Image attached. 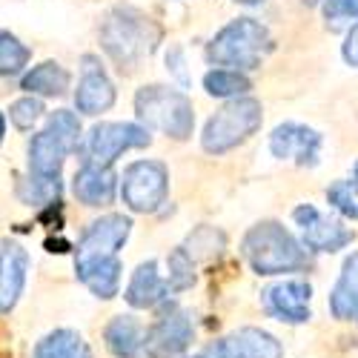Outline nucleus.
<instances>
[{"mask_svg":"<svg viewBox=\"0 0 358 358\" xmlns=\"http://www.w3.org/2000/svg\"><path fill=\"white\" fill-rule=\"evenodd\" d=\"M310 298H313V287L307 281H281L273 284L261 292V304L266 310V315H273L275 321H287V324H304L310 321Z\"/></svg>","mask_w":358,"mask_h":358,"instance_id":"9b49d317","label":"nucleus"},{"mask_svg":"<svg viewBox=\"0 0 358 358\" xmlns=\"http://www.w3.org/2000/svg\"><path fill=\"white\" fill-rule=\"evenodd\" d=\"M195 338L189 313L181 307H164L158 321L152 327H146V338H143V355L146 358H178L189 350Z\"/></svg>","mask_w":358,"mask_h":358,"instance_id":"0eeeda50","label":"nucleus"},{"mask_svg":"<svg viewBox=\"0 0 358 358\" xmlns=\"http://www.w3.org/2000/svg\"><path fill=\"white\" fill-rule=\"evenodd\" d=\"M213 350L215 358H284L281 341L258 327H241L238 333L215 341Z\"/></svg>","mask_w":358,"mask_h":358,"instance_id":"ddd939ff","label":"nucleus"},{"mask_svg":"<svg viewBox=\"0 0 358 358\" xmlns=\"http://www.w3.org/2000/svg\"><path fill=\"white\" fill-rule=\"evenodd\" d=\"M115 184L117 175L112 172V166H95V164H83L75 175V198L86 206H103L112 203L115 198Z\"/></svg>","mask_w":358,"mask_h":358,"instance_id":"f3484780","label":"nucleus"},{"mask_svg":"<svg viewBox=\"0 0 358 358\" xmlns=\"http://www.w3.org/2000/svg\"><path fill=\"white\" fill-rule=\"evenodd\" d=\"M129 229H132V221L124 218V215H103V218H98L92 227L83 232L75 264L117 258V250L127 244Z\"/></svg>","mask_w":358,"mask_h":358,"instance_id":"9d476101","label":"nucleus"},{"mask_svg":"<svg viewBox=\"0 0 358 358\" xmlns=\"http://www.w3.org/2000/svg\"><path fill=\"white\" fill-rule=\"evenodd\" d=\"M26 92H32V95H64L66 89H69V72L61 66V64H55V61H46L41 66H35L32 72H29L20 83Z\"/></svg>","mask_w":358,"mask_h":358,"instance_id":"5701e85b","label":"nucleus"},{"mask_svg":"<svg viewBox=\"0 0 358 358\" xmlns=\"http://www.w3.org/2000/svg\"><path fill=\"white\" fill-rule=\"evenodd\" d=\"M29 275V252L17 241H0V313H12Z\"/></svg>","mask_w":358,"mask_h":358,"instance_id":"2eb2a0df","label":"nucleus"},{"mask_svg":"<svg viewBox=\"0 0 358 358\" xmlns=\"http://www.w3.org/2000/svg\"><path fill=\"white\" fill-rule=\"evenodd\" d=\"M166 66H172V72L178 75V80L187 83V72H184V55H181V49H172V52L166 55Z\"/></svg>","mask_w":358,"mask_h":358,"instance_id":"72a5a7b5","label":"nucleus"},{"mask_svg":"<svg viewBox=\"0 0 358 358\" xmlns=\"http://www.w3.org/2000/svg\"><path fill=\"white\" fill-rule=\"evenodd\" d=\"M23 203H52L61 192V181H43V178H26L17 187Z\"/></svg>","mask_w":358,"mask_h":358,"instance_id":"c756f323","label":"nucleus"},{"mask_svg":"<svg viewBox=\"0 0 358 358\" xmlns=\"http://www.w3.org/2000/svg\"><path fill=\"white\" fill-rule=\"evenodd\" d=\"M327 201H330V206L338 210L341 215L358 221V161H355L352 175L347 181H336L330 189H327Z\"/></svg>","mask_w":358,"mask_h":358,"instance_id":"b1692460","label":"nucleus"},{"mask_svg":"<svg viewBox=\"0 0 358 358\" xmlns=\"http://www.w3.org/2000/svg\"><path fill=\"white\" fill-rule=\"evenodd\" d=\"M235 3H244V6H255V3H261V0H235Z\"/></svg>","mask_w":358,"mask_h":358,"instance_id":"e433bc0d","label":"nucleus"},{"mask_svg":"<svg viewBox=\"0 0 358 358\" xmlns=\"http://www.w3.org/2000/svg\"><path fill=\"white\" fill-rule=\"evenodd\" d=\"M41 112H43V103L38 101V98H20V101H15L12 103V109H9V117H12V124L17 127V129H32V124L41 117Z\"/></svg>","mask_w":358,"mask_h":358,"instance_id":"7c9ffc66","label":"nucleus"},{"mask_svg":"<svg viewBox=\"0 0 358 358\" xmlns=\"http://www.w3.org/2000/svg\"><path fill=\"white\" fill-rule=\"evenodd\" d=\"M32 358H92V350L75 330H55L35 344Z\"/></svg>","mask_w":358,"mask_h":358,"instance_id":"4be33fe9","label":"nucleus"},{"mask_svg":"<svg viewBox=\"0 0 358 358\" xmlns=\"http://www.w3.org/2000/svg\"><path fill=\"white\" fill-rule=\"evenodd\" d=\"M270 149L275 158H292L301 166H313L318 164V152H321V135L304 124H281L273 129L270 135Z\"/></svg>","mask_w":358,"mask_h":358,"instance_id":"f8f14e48","label":"nucleus"},{"mask_svg":"<svg viewBox=\"0 0 358 358\" xmlns=\"http://www.w3.org/2000/svg\"><path fill=\"white\" fill-rule=\"evenodd\" d=\"M101 41H103V49L109 52V57L117 66L135 69V64L141 61V57L152 55L155 43L161 41V29L135 9H117L103 23Z\"/></svg>","mask_w":358,"mask_h":358,"instance_id":"f03ea898","label":"nucleus"},{"mask_svg":"<svg viewBox=\"0 0 358 358\" xmlns=\"http://www.w3.org/2000/svg\"><path fill=\"white\" fill-rule=\"evenodd\" d=\"M169 175L161 161H135L124 172L121 195L132 213H155L166 201Z\"/></svg>","mask_w":358,"mask_h":358,"instance_id":"423d86ee","label":"nucleus"},{"mask_svg":"<svg viewBox=\"0 0 358 358\" xmlns=\"http://www.w3.org/2000/svg\"><path fill=\"white\" fill-rule=\"evenodd\" d=\"M46 132L55 138V141H61L69 152L78 146L80 141V121H78V115L69 112V109H57L49 115V121H46Z\"/></svg>","mask_w":358,"mask_h":358,"instance_id":"bb28decb","label":"nucleus"},{"mask_svg":"<svg viewBox=\"0 0 358 358\" xmlns=\"http://www.w3.org/2000/svg\"><path fill=\"white\" fill-rule=\"evenodd\" d=\"M166 266H169V278H166V287L172 292H184L195 284V261L187 255L184 247L172 250V255L166 258Z\"/></svg>","mask_w":358,"mask_h":358,"instance_id":"cd10ccee","label":"nucleus"},{"mask_svg":"<svg viewBox=\"0 0 358 358\" xmlns=\"http://www.w3.org/2000/svg\"><path fill=\"white\" fill-rule=\"evenodd\" d=\"M203 89L215 98H238L250 89V80L241 72H232V69H213L203 78Z\"/></svg>","mask_w":358,"mask_h":358,"instance_id":"393cba45","label":"nucleus"},{"mask_svg":"<svg viewBox=\"0 0 358 358\" xmlns=\"http://www.w3.org/2000/svg\"><path fill=\"white\" fill-rule=\"evenodd\" d=\"M224 244H227V238H224L221 229H215V227H198L187 238V247L184 250L195 261V258H213V255H218L224 250Z\"/></svg>","mask_w":358,"mask_h":358,"instance_id":"a878e982","label":"nucleus"},{"mask_svg":"<svg viewBox=\"0 0 358 358\" xmlns=\"http://www.w3.org/2000/svg\"><path fill=\"white\" fill-rule=\"evenodd\" d=\"M3 135H6V121H3V115H0V143H3Z\"/></svg>","mask_w":358,"mask_h":358,"instance_id":"c9c22d12","label":"nucleus"},{"mask_svg":"<svg viewBox=\"0 0 358 358\" xmlns=\"http://www.w3.org/2000/svg\"><path fill=\"white\" fill-rule=\"evenodd\" d=\"M75 270H78V278L98 298H115L117 289H121V261L117 258L75 264Z\"/></svg>","mask_w":358,"mask_h":358,"instance_id":"412c9836","label":"nucleus"},{"mask_svg":"<svg viewBox=\"0 0 358 358\" xmlns=\"http://www.w3.org/2000/svg\"><path fill=\"white\" fill-rule=\"evenodd\" d=\"M103 338L115 358H138V355H143L146 327L135 315H115L106 324Z\"/></svg>","mask_w":358,"mask_h":358,"instance_id":"a211bd4d","label":"nucleus"},{"mask_svg":"<svg viewBox=\"0 0 358 358\" xmlns=\"http://www.w3.org/2000/svg\"><path fill=\"white\" fill-rule=\"evenodd\" d=\"M146 143H149V135L138 124H98L86 141V152H89L86 164L112 166L127 149H138Z\"/></svg>","mask_w":358,"mask_h":358,"instance_id":"6e6552de","label":"nucleus"},{"mask_svg":"<svg viewBox=\"0 0 358 358\" xmlns=\"http://www.w3.org/2000/svg\"><path fill=\"white\" fill-rule=\"evenodd\" d=\"M135 112L149 129H158L175 141L189 138L195 127L192 101L169 86H143L135 95Z\"/></svg>","mask_w":358,"mask_h":358,"instance_id":"7ed1b4c3","label":"nucleus"},{"mask_svg":"<svg viewBox=\"0 0 358 358\" xmlns=\"http://www.w3.org/2000/svg\"><path fill=\"white\" fill-rule=\"evenodd\" d=\"M330 313L338 321L358 318V252H352L341 266V275L330 292Z\"/></svg>","mask_w":358,"mask_h":358,"instance_id":"aec40b11","label":"nucleus"},{"mask_svg":"<svg viewBox=\"0 0 358 358\" xmlns=\"http://www.w3.org/2000/svg\"><path fill=\"white\" fill-rule=\"evenodd\" d=\"M304 3H318V0H304Z\"/></svg>","mask_w":358,"mask_h":358,"instance_id":"4c0bfd02","label":"nucleus"},{"mask_svg":"<svg viewBox=\"0 0 358 358\" xmlns=\"http://www.w3.org/2000/svg\"><path fill=\"white\" fill-rule=\"evenodd\" d=\"M266 49H270V32L252 17H238L213 38L206 55H210L213 64L232 66V72H238L258 69Z\"/></svg>","mask_w":358,"mask_h":358,"instance_id":"20e7f679","label":"nucleus"},{"mask_svg":"<svg viewBox=\"0 0 358 358\" xmlns=\"http://www.w3.org/2000/svg\"><path fill=\"white\" fill-rule=\"evenodd\" d=\"M241 250L258 275H281L307 266V252L301 250V244L275 221L255 224L244 235Z\"/></svg>","mask_w":358,"mask_h":358,"instance_id":"f257e3e1","label":"nucleus"},{"mask_svg":"<svg viewBox=\"0 0 358 358\" xmlns=\"http://www.w3.org/2000/svg\"><path fill=\"white\" fill-rule=\"evenodd\" d=\"M189 358H215V350H213V344H210L206 350H201V352H195V355H189Z\"/></svg>","mask_w":358,"mask_h":358,"instance_id":"f704fd0d","label":"nucleus"},{"mask_svg":"<svg viewBox=\"0 0 358 358\" xmlns=\"http://www.w3.org/2000/svg\"><path fill=\"white\" fill-rule=\"evenodd\" d=\"M29 52L15 35L0 32V75H15L29 64Z\"/></svg>","mask_w":358,"mask_h":358,"instance_id":"c85d7f7f","label":"nucleus"},{"mask_svg":"<svg viewBox=\"0 0 358 358\" xmlns=\"http://www.w3.org/2000/svg\"><path fill=\"white\" fill-rule=\"evenodd\" d=\"M324 15H327V20H333V23L358 17V0H327Z\"/></svg>","mask_w":358,"mask_h":358,"instance_id":"2f4dec72","label":"nucleus"},{"mask_svg":"<svg viewBox=\"0 0 358 358\" xmlns=\"http://www.w3.org/2000/svg\"><path fill=\"white\" fill-rule=\"evenodd\" d=\"M292 218H295L298 227H301L304 247H310L313 252H338L347 244H352V238H355L352 229H347L333 215H324L321 210H315L313 203L295 206Z\"/></svg>","mask_w":358,"mask_h":358,"instance_id":"1a4fd4ad","label":"nucleus"},{"mask_svg":"<svg viewBox=\"0 0 358 358\" xmlns=\"http://www.w3.org/2000/svg\"><path fill=\"white\" fill-rule=\"evenodd\" d=\"M264 121L261 103L255 98H235L227 106H221L203 127V149L213 155H224L232 146L244 143Z\"/></svg>","mask_w":358,"mask_h":358,"instance_id":"39448f33","label":"nucleus"},{"mask_svg":"<svg viewBox=\"0 0 358 358\" xmlns=\"http://www.w3.org/2000/svg\"><path fill=\"white\" fill-rule=\"evenodd\" d=\"M344 61L350 66H358V23L350 29V35L344 41Z\"/></svg>","mask_w":358,"mask_h":358,"instance_id":"473e14b6","label":"nucleus"},{"mask_svg":"<svg viewBox=\"0 0 358 358\" xmlns=\"http://www.w3.org/2000/svg\"><path fill=\"white\" fill-rule=\"evenodd\" d=\"M69 155V149L55 141L46 129L41 135L32 138L29 143V169H32V178H43V181H57L61 175V166Z\"/></svg>","mask_w":358,"mask_h":358,"instance_id":"6ab92c4d","label":"nucleus"},{"mask_svg":"<svg viewBox=\"0 0 358 358\" xmlns=\"http://www.w3.org/2000/svg\"><path fill=\"white\" fill-rule=\"evenodd\" d=\"M115 103V86L106 78V72L101 69L98 57L86 55L83 57V72H80V83L75 92V106L83 115H101Z\"/></svg>","mask_w":358,"mask_h":358,"instance_id":"4468645a","label":"nucleus"},{"mask_svg":"<svg viewBox=\"0 0 358 358\" xmlns=\"http://www.w3.org/2000/svg\"><path fill=\"white\" fill-rule=\"evenodd\" d=\"M166 292H169V287L158 273V264L146 261L132 273L124 298L135 310H152V307H161L166 301Z\"/></svg>","mask_w":358,"mask_h":358,"instance_id":"dca6fc26","label":"nucleus"}]
</instances>
